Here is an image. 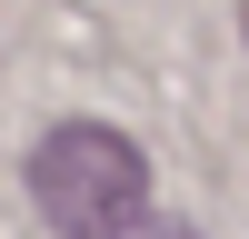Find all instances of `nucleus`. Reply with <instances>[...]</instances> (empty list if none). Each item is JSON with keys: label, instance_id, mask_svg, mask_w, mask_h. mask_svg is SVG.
I'll list each match as a JSON object with an SVG mask.
<instances>
[{"label": "nucleus", "instance_id": "nucleus-1", "mask_svg": "<svg viewBox=\"0 0 249 239\" xmlns=\"http://www.w3.org/2000/svg\"><path fill=\"white\" fill-rule=\"evenodd\" d=\"M30 199L60 239H140L150 159H140V139L100 130V120H60L30 150Z\"/></svg>", "mask_w": 249, "mask_h": 239}, {"label": "nucleus", "instance_id": "nucleus-2", "mask_svg": "<svg viewBox=\"0 0 249 239\" xmlns=\"http://www.w3.org/2000/svg\"><path fill=\"white\" fill-rule=\"evenodd\" d=\"M140 239H199V229H190V219H160V229H140Z\"/></svg>", "mask_w": 249, "mask_h": 239}]
</instances>
